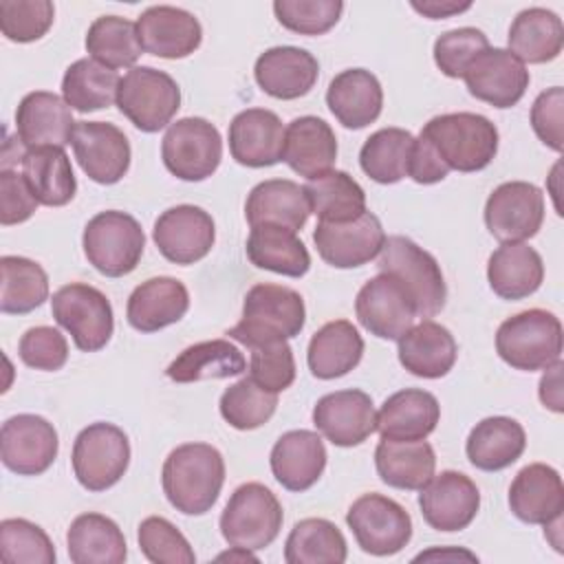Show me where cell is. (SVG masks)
Wrapping results in <instances>:
<instances>
[{
    "label": "cell",
    "instance_id": "obj_1",
    "mask_svg": "<svg viewBox=\"0 0 564 564\" xmlns=\"http://www.w3.org/2000/svg\"><path fill=\"white\" fill-rule=\"evenodd\" d=\"M163 494L185 516L207 513L225 482L223 454L209 443H185L174 447L161 471Z\"/></svg>",
    "mask_w": 564,
    "mask_h": 564
},
{
    "label": "cell",
    "instance_id": "obj_2",
    "mask_svg": "<svg viewBox=\"0 0 564 564\" xmlns=\"http://www.w3.org/2000/svg\"><path fill=\"white\" fill-rule=\"evenodd\" d=\"M304 322L306 308L297 291L262 282L247 291L242 317L227 335L247 348H258L300 335Z\"/></svg>",
    "mask_w": 564,
    "mask_h": 564
},
{
    "label": "cell",
    "instance_id": "obj_3",
    "mask_svg": "<svg viewBox=\"0 0 564 564\" xmlns=\"http://www.w3.org/2000/svg\"><path fill=\"white\" fill-rule=\"evenodd\" d=\"M421 134L432 143L449 170H485L498 152L496 126L476 112H447L432 117Z\"/></svg>",
    "mask_w": 564,
    "mask_h": 564
},
{
    "label": "cell",
    "instance_id": "obj_4",
    "mask_svg": "<svg viewBox=\"0 0 564 564\" xmlns=\"http://www.w3.org/2000/svg\"><path fill=\"white\" fill-rule=\"evenodd\" d=\"M496 350L516 370H546L562 355V322L544 308L516 313L498 326Z\"/></svg>",
    "mask_w": 564,
    "mask_h": 564
},
{
    "label": "cell",
    "instance_id": "obj_5",
    "mask_svg": "<svg viewBox=\"0 0 564 564\" xmlns=\"http://www.w3.org/2000/svg\"><path fill=\"white\" fill-rule=\"evenodd\" d=\"M379 273L392 275L412 297L416 317H434L443 311L447 286L432 253L405 236L386 238L379 251Z\"/></svg>",
    "mask_w": 564,
    "mask_h": 564
},
{
    "label": "cell",
    "instance_id": "obj_6",
    "mask_svg": "<svg viewBox=\"0 0 564 564\" xmlns=\"http://www.w3.org/2000/svg\"><path fill=\"white\" fill-rule=\"evenodd\" d=\"M88 262L106 278H121L137 269L145 234L134 216L117 209L99 212L93 216L82 236Z\"/></svg>",
    "mask_w": 564,
    "mask_h": 564
},
{
    "label": "cell",
    "instance_id": "obj_7",
    "mask_svg": "<svg viewBox=\"0 0 564 564\" xmlns=\"http://www.w3.org/2000/svg\"><path fill=\"white\" fill-rule=\"evenodd\" d=\"M282 505L262 482L240 485L220 513V533L229 546L260 551L282 529Z\"/></svg>",
    "mask_w": 564,
    "mask_h": 564
},
{
    "label": "cell",
    "instance_id": "obj_8",
    "mask_svg": "<svg viewBox=\"0 0 564 564\" xmlns=\"http://www.w3.org/2000/svg\"><path fill=\"white\" fill-rule=\"evenodd\" d=\"M70 463L84 489L106 491L121 480L130 465V441L115 423H90L77 434Z\"/></svg>",
    "mask_w": 564,
    "mask_h": 564
},
{
    "label": "cell",
    "instance_id": "obj_9",
    "mask_svg": "<svg viewBox=\"0 0 564 564\" xmlns=\"http://www.w3.org/2000/svg\"><path fill=\"white\" fill-rule=\"evenodd\" d=\"M117 106L141 132H159L181 108V88L165 70L130 68L117 88Z\"/></svg>",
    "mask_w": 564,
    "mask_h": 564
},
{
    "label": "cell",
    "instance_id": "obj_10",
    "mask_svg": "<svg viewBox=\"0 0 564 564\" xmlns=\"http://www.w3.org/2000/svg\"><path fill=\"white\" fill-rule=\"evenodd\" d=\"M161 159L176 178L205 181L218 170L223 159L220 132L203 117H183L165 130Z\"/></svg>",
    "mask_w": 564,
    "mask_h": 564
},
{
    "label": "cell",
    "instance_id": "obj_11",
    "mask_svg": "<svg viewBox=\"0 0 564 564\" xmlns=\"http://www.w3.org/2000/svg\"><path fill=\"white\" fill-rule=\"evenodd\" d=\"M51 313L84 352L101 350L112 337V306L108 297L90 284L70 282L59 286L53 293Z\"/></svg>",
    "mask_w": 564,
    "mask_h": 564
},
{
    "label": "cell",
    "instance_id": "obj_12",
    "mask_svg": "<svg viewBox=\"0 0 564 564\" xmlns=\"http://www.w3.org/2000/svg\"><path fill=\"white\" fill-rule=\"evenodd\" d=\"M346 524L361 551L377 557L399 553L412 538L410 513L397 500L381 494L359 496L346 513Z\"/></svg>",
    "mask_w": 564,
    "mask_h": 564
},
{
    "label": "cell",
    "instance_id": "obj_13",
    "mask_svg": "<svg viewBox=\"0 0 564 564\" xmlns=\"http://www.w3.org/2000/svg\"><path fill=\"white\" fill-rule=\"evenodd\" d=\"M544 220V194L527 181L498 185L485 203V225L500 242L533 238Z\"/></svg>",
    "mask_w": 564,
    "mask_h": 564
},
{
    "label": "cell",
    "instance_id": "obj_14",
    "mask_svg": "<svg viewBox=\"0 0 564 564\" xmlns=\"http://www.w3.org/2000/svg\"><path fill=\"white\" fill-rule=\"evenodd\" d=\"M59 438L40 414H15L2 423L0 458L18 476H40L57 458Z\"/></svg>",
    "mask_w": 564,
    "mask_h": 564
},
{
    "label": "cell",
    "instance_id": "obj_15",
    "mask_svg": "<svg viewBox=\"0 0 564 564\" xmlns=\"http://www.w3.org/2000/svg\"><path fill=\"white\" fill-rule=\"evenodd\" d=\"M70 145L84 174L99 185L119 183L130 167V141L112 123L77 121Z\"/></svg>",
    "mask_w": 564,
    "mask_h": 564
},
{
    "label": "cell",
    "instance_id": "obj_16",
    "mask_svg": "<svg viewBox=\"0 0 564 564\" xmlns=\"http://www.w3.org/2000/svg\"><path fill=\"white\" fill-rule=\"evenodd\" d=\"M152 240L165 260L174 264H194L214 247V218L196 205L170 207L156 218Z\"/></svg>",
    "mask_w": 564,
    "mask_h": 564
},
{
    "label": "cell",
    "instance_id": "obj_17",
    "mask_svg": "<svg viewBox=\"0 0 564 564\" xmlns=\"http://www.w3.org/2000/svg\"><path fill=\"white\" fill-rule=\"evenodd\" d=\"M313 242L319 258L335 269H355L370 262L386 242V231L368 209L348 223H317Z\"/></svg>",
    "mask_w": 564,
    "mask_h": 564
},
{
    "label": "cell",
    "instance_id": "obj_18",
    "mask_svg": "<svg viewBox=\"0 0 564 564\" xmlns=\"http://www.w3.org/2000/svg\"><path fill=\"white\" fill-rule=\"evenodd\" d=\"M355 313L359 324L379 339H399L414 326L416 308L408 291L388 273L370 278L357 293Z\"/></svg>",
    "mask_w": 564,
    "mask_h": 564
},
{
    "label": "cell",
    "instance_id": "obj_19",
    "mask_svg": "<svg viewBox=\"0 0 564 564\" xmlns=\"http://www.w3.org/2000/svg\"><path fill=\"white\" fill-rule=\"evenodd\" d=\"M419 491L423 520L436 531L449 533L469 527L480 507V491L476 482L454 469L432 476Z\"/></svg>",
    "mask_w": 564,
    "mask_h": 564
},
{
    "label": "cell",
    "instance_id": "obj_20",
    "mask_svg": "<svg viewBox=\"0 0 564 564\" xmlns=\"http://www.w3.org/2000/svg\"><path fill=\"white\" fill-rule=\"evenodd\" d=\"M313 423L333 445L355 447L377 430V414L370 394L350 388L317 399Z\"/></svg>",
    "mask_w": 564,
    "mask_h": 564
},
{
    "label": "cell",
    "instance_id": "obj_21",
    "mask_svg": "<svg viewBox=\"0 0 564 564\" xmlns=\"http://www.w3.org/2000/svg\"><path fill=\"white\" fill-rule=\"evenodd\" d=\"M471 97L494 108L516 106L529 88L527 66L507 48H487L463 75Z\"/></svg>",
    "mask_w": 564,
    "mask_h": 564
},
{
    "label": "cell",
    "instance_id": "obj_22",
    "mask_svg": "<svg viewBox=\"0 0 564 564\" xmlns=\"http://www.w3.org/2000/svg\"><path fill=\"white\" fill-rule=\"evenodd\" d=\"M137 33L143 51L163 59L187 57L200 46L203 40L198 18L170 4L145 9L137 20Z\"/></svg>",
    "mask_w": 564,
    "mask_h": 564
},
{
    "label": "cell",
    "instance_id": "obj_23",
    "mask_svg": "<svg viewBox=\"0 0 564 564\" xmlns=\"http://www.w3.org/2000/svg\"><path fill=\"white\" fill-rule=\"evenodd\" d=\"M73 108L64 97L48 90H33L22 97L15 110L18 139L26 150L64 148L73 139Z\"/></svg>",
    "mask_w": 564,
    "mask_h": 564
},
{
    "label": "cell",
    "instance_id": "obj_24",
    "mask_svg": "<svg viewBox=\"0 0 564 564\" xmlns=\"http://www.w3.org/2000/svg\"><path fill=\"white\" fill-rule=\"evenodd\" d=\"M282 119L267 108H247L229 123V152L247 167H269L282 161L284 152Z\"/></svg>",
    "mask_w": 564,
    "mask_h": 564
},
{
    "label": "cell",
    "instance_id": "obj_25",
    "mask_svg": "<svg viewBox=\"0 0 564 564\" xmlns=\"http://www.w3.org/2000/svg\"><path fill=\"white\" fill-rule=\"evenodd\" d=\"M509 507L527 524H549L562 518L564 485L557 469L544 463L522 467L509 487Z\"/></svg>",
    "mask_w": 564,
    "mask_h": 564
},
{
    "label": "cell",
    "instance_id": "obj_26",
    "mask_svg": "<svg viewBox=\"0 0 564 564\" xmlns=\"http://www.w3.org/2000/svg\"><path fill=\"white\" fill-rule=\"evenodd\" d=\"M253 75L267 95L289 101L311 93L319 77V64L304 48L273 46L256 59Z\"/></svg>",
    "mask_w": 564,
    "mask_h": 564
},
{
    "label": "cell",
    "instance_id": "obj_27",
    "mask_svg": "<svg viewBox=\"0 0 564 564\" xmlns=\"http://www.w3.org/2000/svg\"><path fill=\"white\" fill-rule=\"evenodd\" d=\"M326 458V447L317 432L291 430L275 441L269 463L284 489L306 491L319 480Z\"/></svg>",
    "mask_w": 564,
    "mask_h": 564
},
{
    "label": "cell",
    "instance_id": "obj_28",
    "mask_svg": "<svg viewBox=\"0 0 564 564\" xmlns=\"http://www.w3.org/2000/svg\"><path fill=\"white\" fill-rule=\"evenodd\" d=\"M189 308L185 284L170 275H159L141 282L128 297L126 317L139 333H156L176 324Z\"/></svg>",
    "mask_w": 564,
    "mask_h": 564
},
{
    "label": "cell",
    "instance_id": "obj_29",
    "mask_svg": "<svg viewBox=\"0 0 564 564\" xmlns=\"http://www.w3.org/2000/svg\"><path fill=\"white\" fill-rule=\"evenodd\" d=\"M326 104L344 128L361 130L379 119L383 88L370 70L346 68L328 84Z\"/></svg>",
    "mask_w": 564,
    "mask_h": 564
},
{
    "label": "cell",
    "instance_id": "obj_30",
    "mask_svg": "<svg viewBox=\"0 0 564 564\" xmlns=\"http://www.w3.org/2000/svg\"><path fill=\"white\" fill-rule=\"evenodd\" d=\"M337 159V139L333 128L313 115L293 119L284 132L282 161L300 176L315 178L333 170Z\"/></svg>",
    "mask_w": 564,
    "mask_h": 564
},
{
    "label": "cell",
    "instance_id": "obj_31",
    "mask_svg": "<svg viewBox=\"0 0 564 564\" xmlns=\"http://www.w3.org/2000/svg\"><path fill=\"white\" fill-rule=\"evenodd\" d=\"M441 419L438 399L421 388H405L390 394L377 412L381 438L421 441L427 438Z\"/></svg>",
    "mask_w": 564,
    "mask_h": 564
},
{
    "label": "cell",
    "instance_id": "obj_32",
    "mask_svg": "<svg viewBox=\"0 0 564 564\" xmlns=\"http://www.w3.org/2000/svg\"><path fill=\"white\" fill-rule=\"evenodd\" d=\"M397 341L399 361L414 377L441 379L456 364L458 346L454 335L432 319L414 324Z\"/></svg>",
    "mask_w": 564,
    "mask_h": 564
},
{
    "label": "cell",
    "instance_id": "obj_33",
    "mask_svg": "<svg viewBox=\"0 0 564 564\" xmlns=\"http://www.w3.org/2000/svg\"><path fill=\"white\" fill-rule=\"evenodd\" d=\"M311 214L304 187L289 178H269L258 183L245 203V218L251 227L280 225L300 231Z\"/></svg>",
    "mask_w": 564,
    "mask_h": 564
},
{
    "label": "cell",
    "instance_id": "obj_34",
    "mask_svg": "<svg viewBox=\"0 0 564 564\" xmlns=\"http://www.w3.org/2000/svg\"><path fill=\"white\" fill-rule=\"evenodd\" d=\"M487 280L502 300L529 297L544 280L542 256L527 242H502L489 256Z\"/></svg>",
    "mask_w": 564,
    "mask_h": 564
},
{
    "label": "cell",
    "instance_id": "obj_35",
    "mask_svg": "<svg viewBox=\"0 0 564 564\" xmlns=\"http://www.w3.org/2000/svg\"><path fill=\"white\" fill-rule=\"evenodd\" d=\"M527 447L524 427L509 416H487L467 436L469 463L482 471H500L513 465Z\"/></svg>",
    "mask_w": 564,
    "mask_h": 564
},
{
    "label": "cell",
    "instance_id": "obj_36",
    "mask_svg": "<svg viewBox=\"0 0 564 564\" xmlns=\"http://www.w3.org/2000/svg\"><path fill=\"white\" fill-rule=\"evenodd\" d=\"M375 467L379 478L394 489L419 491L436 467L434 447L421 441H394L381 438L375 449Z\"/></svg>",
    "mask_w": 564,
    "mask_h": 564
},
{
    "label": "cell",
    "instance_id": "obj_37",
    "mask_svg": "<svg viewBox=\"0 0 564 564\" xmlns=\"http://www.w3.org/2000/svg\"><path fill=\"white\" fill-rule=\"evenodd\" d=\"M507 42V51H511L522 64H546L562 53L564 26L557 13L544 7H531L513 18Z\"/></svg>",
    "mask_w": 564,
    "mask_h": 564
},
{
    "label": "cell",
    "instance_id": "obj_38",
    "mask_svg": "<svg viewBox=\"0 0 564 564\" xmlns=\"http://www.w3.org/2000/svg\"><path fill=\"white\" fill-rule=\"evenodd\" d=\"M364 355V339L348 319L324 324L308 341L306 361L317 379H337L348 375Z\"/></svg>",
    "mask_w": 564,
    "mask_h": 564
},
{
    "label": "cell",
    "instance_id": "obj_39",
    "mask_svg": "<svg viewBox=\"0 0 564 564\" xmlns=\"http://www.w3.org/2000/svg\"><path fill=\"white\" fill-rule=\"evenodd\" d=\"M68 555L75 564H121L128 557L119 524L101 513L77 516L66 533Z\"/></svg>",
    "mask_w": 564,
    "mask_h": 564
},
{
    "label": "cell",
    "instance_id": "obj_40",
    "mask_svg": "<svg viewBox=\"0 0 564 564\" xmlns=\"http://www.w3.org/2000/svg\"><path fill=\"white\" fill-rule=\"evenodd\" d=\"M247 258L253 267L286 278H302L311 269L306 245L295 231L280 225L251 227L247 238Z\"/></svg>",
    "mask_w": 564,
    "mask_h": 564
},
{
    "label": "cell",
    "instance_id": "obj_41",
    "mask_svg": "<svg viewBox=\"0 0 564 564\" xmlns=\"http://www.w3.org/2000/svg\"><path fill=\"white\" fill-rule=\"evenodd\" d=\"M22 176L40 205L62 207L75 198L77 181L64 148L24 150Z\"/></svg>",
    "mask_w": 564,
    "mask_h": 564
},
{
    "label": "cell",
    "instance_id": "obj_42",
    "mask_svg": "<svg viewBox=\"0 0 564 564\" xmlns=\"http://www.w3.org/2000/svg\"><path fill=\"white\" fill-rule=\"evenodd\" d=\"M247 361L238 346L227 339H209L187 346L167 368L165 375L176 383L205 379H227L245 372Z\"/></svg>",
    "mask_w": 564,
    "mask_h": 564
},
{
    "label": "cell",
    "instance_id": "obj_43",
    "mask_svg": "<svg viewBox=\"0 0 564 564\" xmlns=\"http://www.w3.org/2000/svg\"><path fill=\"white\" fill-rule=\"evenodd\" d=\"M302 187L319 223H348L366 212V192L348 172L330 170Z\"/></svg>",
    "mask_w": 564,
    "mask_h": 564
},
{
    "label": "cell",
    "instance_id": "obj_44",
    "mask_svg": "<svg viewBox=\"0 0 564 564\" xmlns=\"http://www.w3.org/2000/svg\"><path fill=\"white\" fill-rule=\"evenodd\" d=\"M119 82L117 70L106 68L93 57H82L64 70L62 97L77 112L101 110L117 101Z\"/></svg>",
    "mask_w": 564,
    "mask_h": 564
},
{
    "label": "cell",
    "instance_id": "obj_45",
    "mask_svg": "<svg viewBox=\"0 0 564 564\" xmlns=\"http://www.w3.org/2000/svg\"><path fill=\"white\" fill-rule=\"evenodd\" d=\"M0 311L7 315H26L48 300V275L29 258H0Z\"/></svg>",
    "mask_w": 564,
    "mask_h": 564
},
{
    "label": "cell",
    "instance_id": "obj_46",
    "mask_svg": "<svg viewBox=\"0 0 564 564\" xmlns=\"http://www.w3.org/2000/svg\"><path fill=\"white\" fill-rule=\"evenodd\" d=\"M346 555L344 533L326 518L300 520L284 544V560L289 564H341Z\"/></svg>",
    "mask_w": 564,
    "mask_h": 564
},
{
    "label": "cell",
    "instance_id": "obj_47",
    "mask_svg": "<svg viewBox=\"0 0 564 564\" xmlns=\"http://www.w3.org/2000/svg\"><path fill=\"white\" fill-rule=\"evenodd\" d=\"M414 137L403 128H381L372 132L359 150V165L368 178L381 185L399 183L408 176Z\"/></svg>",
    "mask_w": 564,
    "mask_h": 564
},
{
    "label": "cell",
    "instance_id": "obj_48",
    "mask_svg": "<svg viewBox=\"0 0 564 564\" xmlns=\"http://www.w3.org/2000/svg\"><path fill=\"white\" fill-rule=\"evenodd\" d=\"M86 51L90 57L106 68H134L141 57V42L137 33V22L121 15L97 18L86 33Z\"/></svg>",
    "mask_w": 564,
    "mask_h": 564
},
{
    "label": "cell",
    "instance_id": "obj_49",
    "mask_svg": "<svg viewBox=\"0 0 564 564\" xmlns=\"http://www.w3.org/2000/svg\"><path fill=\"white\" fill-rule=\"evenodd\" d=\"M218 405L223 419L231 427L256 430L273 416L278 408V392H269L260 388L251 377H242L223 392Z\"/></svg>",
    "mask_w": 564,
    "mask_h": 564
},
{
    "label": "cell",
    "instance_id": "obj_50",
    "mask_svg": "<svg viewBox=\"0 0 564 564\" xmlns=\"http://www.w3.org/2000/svg\"><path fill=\"white\" fill-rule=\"evenodd\" d=\"M0 557L7 564H53L55 546L42 527L7 518L0 522Z\"/></svg>",
    "mask_w": 564,
    "mask_h": 564
},
{
    "label": "cell",
    "instance_id": "obj_51",
    "mask_svg": "<svg viewBox=\"0 0 564 564\" xmlns=\"http://www.w3.org/2000/svg\"><path fill=\"white\" fill-rule=\"evenodd\" d=\"M141 553L154 564H194L196 555L187 538L165 518L150 516L137 531Z\"/></svg>",
    "mask_w": 564,
    "mask_h": 564
},
{
    "label": "cell",
    "instance_id": "obj_52",
    "mask_svg": "<svg viewBox=\"0 0 564 564\" xmlns=\"http://www.w3.org/2000/svg\"><path fill=\"white\" fill-rule=\"evenodd\" d=\"M344 11L341 0H275L278 22L300 35H322L330 31Z\"/></svg>",
    "mask_w": 564,
    "mask_h": 564
},
{
    "label": "cell",
    "instance_id": "obj_53",
    "mask_svg": "<svg viewBox=\"0 0 564 564\" xmlns=\"http://www.w3.org/2000/svg\"><path fill=\"white\" fill-rule=\"evenodd\" d=\"M55 7L51 0H2L0 29L11 42H35L51 29Z\"/></svg>",
    "mask_w": 564,
    "mask_h": 564
},
{
    "label": "cell",
    "instance_id": "obj_54",
    "mask_svg": "<svg viewBox=\"0 0 564 564\" xmlns=\"http://www.w3.org/2000/svg\"><path fill=\"white\" fill-rule=\"evenodd\" d=\"M489 48V40L480 29L460 26L445 31L434 42V62L447 77H463L474 59Z\"/></svg>",
    "mask_w": 564,
    "mask_h": 564
},
{
    "label": "cell",
    "instance_id": "obj_55",
    "mask_svg": "<svg viewBox=\"0 0 564 564\" xmlns=\"http://www.w3.org/2000/svg\"><path fill=\"white\" fill-rule=\"evenodd\" d=\"M249 377L269 392L286 390L295 381V359L286 339L251 348Z\"/></svg>",
    "mask_w": 564,
    "mask_h": 564
},
{
    "label": "cell",
    "instance_id": "obj_56",
    "mask_svg": "<svg viewBox=\"0 0 564 564\" xmlns=\"http://www.w3.org/2000/svg\"><path fill=\"white\" fill-rule=\"evenodd\" d=\"M20 359L35 370H59L68 359L66 337L53 326L29 328L18 344Z\"/></svg>",
    "mask_w": 564,
    "mask_h": 564
},
{
    "label": "cell",
    "instance_id": "obj_57",
    "mask_svg": "<svg viewBox=\"0 0 564 564\" xmlns=\"http://www.w3.org/2000/svg\"><path fill=\"white\" fill-rule=\"evenodd\" d=\"M562 110H564V90L562 86L546 88L540 93L531 106V128L538 139L555 150L562 152Z\"/></svg>",
    "mask_w": 564,
    "mask_h": 564
},
{
    "label": "cell",
    "instance_id": "obj_58",
    "mask_svg": "<svg viewBox=\"0 0 564 564\" xmlns=\"http://www.w3.org/2000/svg\"><path fill=\"white\" fill-rule=\"evenodd\" d=\"M26 178L13 170H0V223L4 227L29 220L37 209Z\"/></svg>",
    "mask_w": 564,
    "mask_h": 564
},
{
    "label": "cell",
    "instance_id": "obj_59",
    "mask_svg": "<svg viewBox=\"0 0 564 564\" xmlns=\"http://www.w3.org/2000/svg\"><path fill=\"white\" fill-rule=\"evenodd\" d=\"M449 174V167L443 163V159L436 154L432 143L419 134L412 143L410 152V165H408V176L421 185H432L443 181Z\"/></svg>",
    "mask_w": 564,
    "mask_h": 564
},
{
    "label": "cell",
    "instance_id": "obj_60",
    "mask_svg": "<svg viewBox=\"0 0 564 564\" xmlns=\"http://www.w3.org/2000/svg\"><path fill=\"white\" fill-rule=\"evenodd\" d=\"M562 368L564 364L555 361L540 379V401L553 412H562Z\"/></svg>",
    "mask_w": 564,
    "mask_h": 564
},
{
    "label": "cell",
    "instance_id": "obj_61",
    "mask_svg": "<svg viewBox=\"0 0 564 564\" xmlns=\"http://www.w3.org/2000/svg\"><path fill=\"white\" fill-rule=\"evenodd\" d=\"M410 7L430 20H441V18H449V15L471 9V2H456V0H423V2H419V0H412Z\"/></svg>",
    "mask_w": 564,
    "mask_h": 564
},
{
    "label": "cell",
    "instance_id": "obj_62",
    "mask_svg": "<svg viewBox=\"0 0 564 564\" xmlns=\"http://www.w3.org/2000/svg\"><path fill=\"white\" fill-rule=\"evenodd\" d=\"M218 560H240V562H258V557L249 551V549H240V546H231L229 553H220Z\"/></svg>",
    "mask_w": 564,
    "mask_h": 564
}]
</instances>
